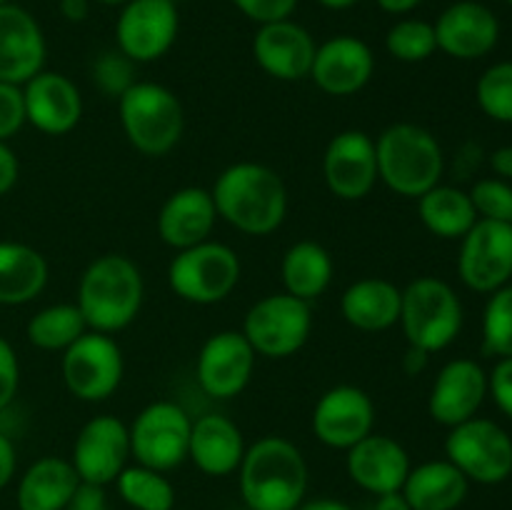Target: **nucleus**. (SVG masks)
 <instances>
[{"label": "nucleus", "instance_id": "obj_40", "mask_svg": "<svg viewBox=\"0 0 512 510\" xmlns=\"http://www.w3.org/2000/svg\"><path fill=\"white\" fill-rule=\"evenodd\" d=\"M25 123L28 120H25L23 85L0 80V143H8L13 135L20 133Z\"/></svg>", "mask_w": 512, "mask_h": 510}, {"label": "nucleus", "instance_id": "obj_33", "mask_svg": "<svg viewBox=\"0 0 512 510\" xmlns=\"http://www.w3.org/2000/svg\"><path fill=\"white\" fill-rule=\"evenodd\" d=\"M88 330V323L75 303H55L40 308L25 325L30 345L48 353H63Z\"/></svg>", "mask_w": 512, "mask_h": 510}, {"label": "nucleus", "instance_id": "obj_21", "mask_svg": "<svg viewBox=\"0 0 512 510\" xmlns=\"http://www.w3.org/2000/svg\"><path fill=\"white\" fill-rule=\"evenodd\" d=\"M315 48L318 43L310 30L293 18L258 25L253 38V58L258 68L283 83L310 78Z\"/></svg>", "mask_w": 512, "mask_h": 510}, {"label": "nucleus", "instance_id": "obj_12", "mask_svg": "<svg viewBox=\"0 0 512 510\" xmlns=\"http://www.w3.org/2000/svg\"><path fill=\"white\" fill-rule=\"evenodd\" d=\"M180 15L175 0H130L115 20V43L135 65L155 63L178 40Z\"/></svg>", "mask_w": 512, "mask_h": 510}, {"label": "nucleus", "instance_id": "obj_37", "mask_svg": "<svg viewBox=\"0 0 512 510\" xmlns=\"http://www.w3.org/2000/svg\"><path fill=\"white\" fill-rule=\"evenodd\" d=\"M475 100L490 120L512 125V60L485 68L475 83Z\"/></svg>", "mask_w": 512, "mask_h": 510}, {"label": "nucleus", "instance_id": "obj_43", "mask_svg": "<svg viewBox=\"0 0 512 510\" xmlns=\"http://www.w3.org/2000/svg\"><path fill=\"white\" fill-rule=\"evenodd\" d=\"M488 395L503 415L512 420V358H498L488 373Z\"/></svg>", "mask_w": 512, "mask_h": 510}, {"label": "nucleus", "instance_id": "obj_36", "mask_svg": "<svg viewBox=\"0 0 512 510\" xmlns=\"http://www.w3.org/2000/svg\"><path fill=\"white\" fill-rule=\"evenodd\" d=\"M483 350L493 358H512V283L488 295L483 310Z\"/></svg>", "mask_w": 512, "mask_h": 510}, {"label": "nucleus", "instance_id": "obj_41", "mask_svg": "<svg viewBox=\"0 0 512 510\" xmlns=\"http://www.w3.org/2000/svg\"><path fill=\"white\" fill-rule=\"evenodd\" d=\"M233 5L253 23L268 25L293 18L298 0H233Z\"/></svg>", "mask_w": 512, "mask_h": 510}, {"label": "nucleus", "instance_id": "obj_6", "mask_svg": "<svg viewBox=\"0 0 512 510\" xmlns=\"http://www.w3.org/2000/svg\"><path fill=\"white\" fill-rule=\"evenodd\" d=\"M118 115L128 143L148 158H163L183 138V103L160 83L135 80L118 98Z\"/></svg>", "mask_w": 512, "mask_h": 510}, {"label": "nucleus", "instance_id": "obj_17", "mask_svg": "<svg viewBox=\"0 0 512 510\" xmlns=\"http://www.w3.org/2000/svg\"><path fill=\"white\" fill-rule=\"evenodd\" d=\"M310 425L323 445L348 450L375 430V403L358 385H335L320 395Z\"/></svg>", "mask_w": 512, "mask_h": 510}, {"label": "nucleus", "instance_id": "obj_32", "mask_svg": "<svg viewBox=\"0 0 512 510\" xmlns=\"http://www.w3.org/2000/svg\"><path fill=\"white\" fill-rule=\"evenodd\" d=\"M418 215L425 230L440 240H460L478 223V213L468 190L443 183L420 195Z\"/></svg>", "mask_w": 512, "mask_h": 510}, {"label": "nucleus", "instance_id": "obj_39", "mask_svg": "<svg viewBox=\"0 0 512 510\" xmlns=\"http://www.w3.org/2000/svg\"><path fill=\"white\" fill-rule=\"evenodd\" d=\"M480 220L512 223V183L500 178H480L468 190Z\"/></svg>", "mask_w": 512, "mask_h": 510}, {"label": "nucleus", "instance_id": "obj_13", "mask_svg": "<svg viewBox=\"0 0 512 510\" xmlns=\"http://www.w3.org/2000/svg\"><path fill=\"white\" fill-rule=\"evenodd\" d=\"M458 275L465 288L483 295L512 283V223L478 218L460 238Z\"/></svg>", "mask_w": 512, "mask_h": 510}, {"label": "nucleus", "instance_id": "obj_47", "mask_svg": "<svg viewBox=\"0 0 512 510\" xmlns=\"http://www.w3.org/2000/svg\"><path fill=\"white\" fill-rule=\"evenodd\" d=\"M490 170L495 173V178L512 183V145H500L490 153Z\"/></svg>", "mask_w": 512, "mask_h": 510}, {"label": "nucleus", "instance_id": "obj_35", "mask_svg": "<svg viewBox=\"0 0 512 510\" xmlns=\"http://www.w3.org/2000/svg\"><path fill=\"white\" fill-rule=\"evenodd\" d=\"M385 50L400 63H425L438 53L433 23L420 18H403L385 33Z\"/></svg>", "mask_w": 512, "mask_h": 510}, {"label": "nucleus", "instance_id": "obj_54", "mask_svg": "<svg viewBox=\"0 0 512 510\" xmlns=\"http://www.w3.org/2000/svg\"><path fill=\"white\" fill-rule=\"evenodd\" d=\"M95 3H100V5H118V8H123V5L130 3V0H95Z\"/></svg>", "mask_w": 512, "mask_h": 510}, {"label": "nucleus", "instance_id": "obj_52", "mask_svg": "<svg viewBox=\"0 0 512 510\" xmlns=\"http://www.w3.org/2000/svg\"><path fill=\"white\" fill-rule=\"evenodd\" d=\"M428 358V353H423V350L418 348H410L408 345V353H405V370H408V375L423 373L425 365H428Z\"/></svg>", "mask_w": 512, "mask_h": 510}, {"label": "nucleus", "instance_id": "obj_19", "mask_svg": "<svg viewBox=\"0 0 512 510\" xmlns=\"http://www.w3.org/2000/svg\"><path fill=\"white\" fill-rule=\"evenodd\" d=\"M438 50L455 60H480L493 53L500 40V20L478 0L448 5L433 23Z\"/></svg>", "mask_w": 512, "mask_h": 510}, {"label": "nucleus", "instance_id": "obj_2", "mask_svg": "<svg viewBox=\"0 0 512 510\" xmlns=\"http://www.w3.org/2000/svg\"><path fill=\"white\" fill-rule=\"evenodd\" d=\"M238 485L248 510H295L308 493L303 450L283 435H263L245 448Z\"/></svg>", "mask_w": 512, "mask_h": 510}, {"label": "nucleus", "instance_id": "obj_7", "mask_svg": "<svg viewBox=\"0 0 512 510\" xmlns=\"http://www.w3.org/2000/svg\"><path fill=\"white\" fill-rule=\"evenodd\" d=\"M240 270L238 253L230 245L205 240L173 255L168 265V285L185 303L215 305L238 288Z\"/></svg>", "mask_w": 512, "mask_h": 510}, {"label": "nucleus", "instance_id": "obj_3", "mask_svg": "<svg viewBox=\"0 0 512 510\" xmlns=\"http://www.w3.org/2000/svg\"><path fill=\"white\" fill-rule=\"evenodd\" d=\"M143 298L145 283L138 265L123 253H103L80 275L75 305L90 330L115 335L138 318Z\"/></svg>", "mask_w": 512, "mask_h": 510}, {"label": "nucleus", "instance_id": "obj_50", "mask_svg": "<svg viewBox=\"0 0 512 510\" xmlns=\"http://www.w3.org/2000/svg\"><path fill=\"white\" fill-rule=\"evenodd\" d=\"M373 510H413V508H410V503L405 500V495L400 493V490H395V493L378 495Z\"/></svg>", "mask_w": 512, "mask_h": 510}, {"label": "nucleus", "instance_id": "obj_24", "mask_svg": "<svg viewBox=\"0 0 512 510\" xmlns=\"http://www.w3.org/2000/svg\"><path fill=\"white\" fill-rule=\"evenodd\" d=\"M48 43L33 13L15 3L0 5V80L25 85L45 68Z\"/></svg>", "mask_w": 512, "mask_h": 510}, {"label": "nucleus", "instance_id": "obj_4", "mask_svg": "<svg viewBox=\"0 0 512 510\" xmlns=\"http://www.w3.org/2000/svg\"><path fill=\"white\" fill-rule=\"evenodd\" d=\"M378 180L400 198L418 200L440 183L445 153L428 128L415 123H393L375 138Z\"/></svg>", "mask_w": 512, "mask_h": 510}, {"label": "nucleus", "instance_id": "obj_38", "mask_svg": "<svg viewBox=\"0 0 512 510\" xmlns=\"http://www.w3.org/2000/svg\"><path fill=\"white\" fill-rule=\"evenodd\" d=\"M90 75H93V85L100 93L118 100L120 95L135 83V63L128 55L120 53L118 48L103 50V53L93 60Z\"/></svg>", "mask_w": 512, "mask_h": 510}, {"label": "nucleus", "instance_id": "obj_28", "mask_svg": "<svg viewBox=\"0 0 512 510\" xmlns=\"http://www.w3.org/2000/svg\"><path fill=\"white\" fill-rule=\"evenodd\" d=\"M400 493L413 510H458L470 493V480L450 463L428 460L413 465Z\"/></svg>", "mask_w": 512, "mask_h": 510}, {"label": "nucleus", "instance_id": "obj_51", "mask_svg": "<svg viewBox=\"0 0 512 510\" xmlns=\"http://www.w3.org/2000/svg\"><path fill=\"white\" fill-rule=\"evenodd\" d=\"M295 510H353L348 503L335 498H315V500H303Z\"/></svg>", "mask_w": 512, "mask_h": 510}, {"label": "nucleus", "instance_id": "obj_27", "mask_svg": "<svg viewBox=\"0 0 512 510\" xmlns=\"http://www.w3.org/2000/svg\"><path fill=\"white\" fill-rule=\"evenodd\" d=\"M403 288L385 278H360L340 295V315L363 333H383L398 325Z\"/></svg>", "mask_w": 512, "mask_h": 510}, {"label": "nucleus", "instance_id": "obj_22", "mask_svg": "<svg viewBox=\"0 0 512 510\" xmlns=\"http://www.w3.org/2000/svg\"><path fill=\"white\" fill-rule=\"evenodd\" d=\"M410 468H413V463H410V455L403 448V443H398L390 435L375 433V430L365 435L360 443H355L353 448L345 450L348 478L375 498L403 488Z\"/></svg>", "mask_w": 512, "mask_h": 510}, {"label": "nucleus", "instance_id": "obj_23", "mask_svg": "<svg viewBox=\"0 0 512 510\" xmlns=\"http://www.w3.org/2000/svg\"><path fill=\"white\" fill-rule=\"evenodd\" d=\"M25 120L45 135H65L83 118L80 88L63 73L40 70L23 85Z\"/></svg>", "mask_w": 512, "mask_h": 510}, {"label": "nucleus", "instance_id": "obj_45", "mask_svg": "<svg viewBox=\"0 0 512 510\" xmlns=\"http://www.w3.org/2000/svg\"><path fill=\"white\" fill-rule=\"evenodd\" d=\"M18 175H20L18 155L13 153V148H10L8 143H0V198L8 195L10 190L15 188Z\"/></svg>", "mask_w": 512, "mask_h": 510}, {"label": "nucleus", "instance_id": "obj_30", "mask_svg": "<svg viewBox=\"0 0 512 510\" xmlns=\"http://www.w3.org/2000/svg\"><path fill=\"white\" fill-rule=\"evenodd\" d=\"M50 278L40 250L15 240H0V305L33 303Z\"/></svg>", "mask_w": 512, "mask_h": 510}, {"label": "nucleus", "instance_id": "obj_9", "mask_svg": "<svg viewBox=\"0 0 512 510\" xmlns=\"http://www.w3.org/2000/svg\"><path fill=\"white\" fill-rule=\"evenodd\" d=\"M445 458L470 483L500 485L512 475V438L500 423L475 415L450 428Z\"/></svg>", "mask_w": 512, "mask_h": 510}, {"label": "nucleus", "instance_id": "obj_44", "mask_svg": "<svg viewBox=\"0 0 512 510\" xmlns=\"http://www.w3.org/2000/svg\"><path fill=\"white\" fill-rule=\"evenodd\" d=\"M65 510H110L105 488H103V485L80 483L78 490H75V495L70 498L68 508H65Z\"/></svg>", "mask_w": 512, "mask_h": 510}, {"label": "nucleus", "instance_id": "obj_48", "mask_svg": "<svg viewBox=\"0 0 512 510\" xmlns=\"http://www.w3.org/2000/svg\"><path fill=\"white\" fill-rule=\"evenodd\" d=\"M60 13L70 23H83L90 15V0H60Z\"/></svg>", "mask_w": 512, "mask_h": 510}, {"label": "nucleus", "instance_id": "obj_29", "mask_svg": "<svg viewBox=\"0 0 512 510\" xmlns=\"http://www.w3.org/2000/svg\"><path fill=\"white\" fill-rule=\"evenodd\" d=\"M78 485L80 478L70 460L45 455L23 473L15 503L18 510H65Z\"/></svg>", "mask_w": 512, "mask_h": 510}, {"label": "nucleus", "instance_id": "obj_8", "mask_svg": "<svg viewBox=\"0 0 512 510\" xmlns=\"http://www.w3.org/2000/svg\"><path fill=\"white\" fill-rule=\"evenodd\" d=\"M310 330H313L310 303L283 290L255 300L245 313L240 333L253 345L255 355L283 360L308 343Z\"/></svg>", "mask_w": 512, "mask_h": 510}, {"label": "nucleus", "instance_id": "obj_1", "mask_svg": "<svg viewBox=\"0 0 512 510\" xmlns=\"http://www.w3.org/2000/svg\"><path fill=\"white\" fill-rule=\"evenodd\" d=\"M215 210L230 228L245 235H270L288 215V188L273 168L253 160L228 165L215 178Z\"/></svg>", "mask_w": 512, "mask_h": 510}, {"label": "nucleus", "instance_id": "obj_15", "mask_svg": "<svg viewBox=\"0 0 512 510\" xmlns=\"http://www.w3.org/2000/svg\"><path fill=\"white\" fill-rule=\"evenodd\" d=\"M255 350L240 330H220L200 345L195 378L213 400H230L248 388L255 370Z\"/></svg>", "mask_w": 512, "mask_h": 510}, {"label": "nucleus", "instance_id": "obj_55", "mask_svg": "<svg viewBox=\"0 0 512 510\" xmlns=\"http://www.w3.org/2000/svg\"><path fill=\"white\" fill-rule=\"evenodd\" d=\"M5 3H13V0H0V5H5Z\"/></svg>", "mask_w": 512, "mask_h": 510}, {"label": "nucleus", "instance_id": "obj_42", "mask_svg": "<svg viewBox=\"0 0 512 510\" xmlns=\"http://www.w3.org/2000/svg\"><path fill=\"white\" fill-rule=\"evenodd\" d=\"M20 385V363L15 355L13 345L5 338H0V413L8 408L18 395Z\"/></svg>", "mask_w": 512, "mask_h": 510}, {"label": "nucleus", "instance_id": "obj_20", "mask_svg": "<svg viewBox=\"0 0 512 510\" xmlns=\"http://www.w3.org/2000/svg\"><path fill=\"white\" fill-rule=\"evenodd\" d=\"M375 75V55L363 38L335 35L315 48L310 80L323 93L348 98L360 93Z\"/></svg>", "mask_w": 512, "mask_h": 510}, {"label": "nucleus", "instance_id": "obj_11", "mask_svg": "<svg viewBox=\"0 0 512 510\" xmlns=\"http://www.w3.org/2000/svg\"><path fill=\"white\" fill-rule=\"evenodd\" d=\"M60 373L73 398L83 403H103L123 383V350L113 335L88 330L68 350H63Z\"/></svg>", "mask_w": 512, "mask_h": 510}, {"label": "nucleus", "instance_id": "obj_18", "mask_svg": "<svg viewBox=\"0 0 512 510\" xmlns=\"http://www.w3.org/2000/svg\"><path fill=\"white\" fill-rule=\"evenodd\" d=\"M488 398V373L473 358H453L438 370L428 395L430 418L445 428L475 418Z\"/></svg>", "mask_w": 512, "mask_h": 510}, {"label": "nucleus", "instance_id": "obj_31", "mask_svg": "<svg viewBox=\"0 0 512 510\" xmlns=\"http://www.w3.org/2000/svg\"><path fill=\"white\" fill-rule=\"evenodd\" d=\"M335 265L328 250L315 240H298L283 253L280 263V278H283L285 293L313 303L333 283Z\"/></svg>", "mask_w": 512, "mask_h": 510}, {"label": "nucleus", "instance_id": "obj_34", "mask_svg": "<svg viewBox=\"0 0 512 510\" xmlns=\"http://www.w3.org/2000/svg\"><path fill=\"white\" fill-rule=\"evenodd\" d=\"M123 503L133 510H175V488L168 475L145 465H125L115 478Z\"/></svg>", "mask_w": 512, "mask_h": 510}, {"label": "nucleus", "instance_id": "obj_5", "mask_svg": "<svg viewBox=\"0 0 512 510\" xmlns=\"http://www.w3.org/2000/svg\"><path fill=\"white\" fill-rule=\"evenodd\" d=\"M463 323V300L443 278L420 275L403 288L398 325L410 348L440 353L458 340Z\"/></svg>", "mask_w": 512, "mask_h": 510}, {"label": "nucleus", "instance_id": "obj_14", "mask_svg": "<svg viewBox=\"0 0 512 510\" xmlns=\"http://www.w3.org/2000/svg\"><path fill=\"white\" fill-rule=\"evenodd\" d=\"M130 460V430L115 415H95L73 440V463L80 483L110 485L115 483Z\"/></svg>", "mask_w": 512, "mask_h": 510}, {"label": "nucleus", "instance_id": "obj_46", "mask_svg": "<svg viewBox=\"0 0 512 510\" xmlns=\"http://www.w3.org/2000/svg\"><path fill=\"white\" fill-rule=\"evenodd\" d=\"M15 468H18V455H15V445L10 435L0 430V490L13 480Z\"/></svg>", "mask_w": 512, "mask_h": 510}, {"label": "nucleus", "instance_id": "obj_16", "mask_svg": "<svg viewBox=\"0 0 512 510\" xmlns=\"http://www.w3.org/2000/svg\"><path fill=\"white\" fill-rule=\"evenodd\" d=\"M323 180L338 200L368 198L380 183L373 135L355 128L333 135L323 153Z\"/></svg>", "mask_w": 512, "mask_h": 510}, {"label": "nucleus", "instance_id": "obj_10", "mask_svg": "<svg viewBox=\"0 0 512 510\" xmlns=\"http://www.w3.org/2000/svg\"><path fill=\"white\" fill-rule=\"evenodd\" d=\"M193 418L173 400H155L145 405L130 430V458L145 468L170 473L188 460Z\"/></svg>", "mask_w": 512, "mask_h": 510}, {"label": "nucleus", "instance_id": "obj_26", "mask_svg": "<svg viewBox=\"0 0 512 510\" xmlns=\"http://www.w3.org/2000/svg\"><path fill=\"white\" fill-rule=\"evenodd\" d=\"M245 448L248 445H245L243 430L228 415L205 413L193 420L188 460H193L200 473L210 478L238 473Z\"/></svg>", "mask_w": 512, "mask_h": 510}, {"label": "nucleus", "instance_id": "obj_53", "mask_svg": "<svg viewBox=\"0 0 512 510\" xmlns=\"http://www.w3.org/2000/svg\"><path fill=\"white\" fill-rule=\"evenodd\" d=\"M318 3L328 10H348V8H353L358 0H318Z\"/></svg>", "mask_w": 512, "mask_h": 510}, {"label": "nucleus", "instance_id": "obj_25", "mask_svg": "<svg viewBox=\"0 0 512 510\" xmlns=\"http://www.w3.org/2000/svg\"><path fill=\"white\" fill-rule=\"evenodd\" d=\"M215 223H218V210L210 190L190 185L168 195L155 220V228L160 240L178 253L210 240Z\"/></svg>", "mask_w": 512, "mask_h": 510}, {"label": "nucleus", "instance_id": "obj_49", "mask_svg": "<svg viewBox=\"0 0 512 510\" xmlns=\"http://www.w3.org/2000/svg\"><path fill=\"white\" fill-rule=\"evenodd\" d=\"M378 8L388 15H408L418 8L423 0H375Z\"/></svg>", "mask_w": 512, "mask_h": 510}, {"label": "nucleus", "instance_id": "obj_56", "mask_svg": "<svg viewBox=\"0 0 512 510\" xmlns=\"http://www.w3.org/2000/svg\"><path fill=\"white\" fill-rule=\"evenodd\" d=\"M505 3H508V5H510V8H512V0H505Z\"/></svg>", "mask_w": 512, "mask_h": 510}]
</instances>
